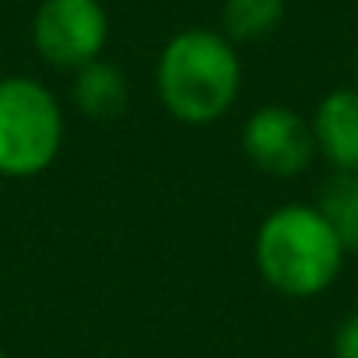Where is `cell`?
Masks as SVG:
<instances>
[{
	"label": "cell",
	"mask_w": 358,
	"mask_h": 358,
	"mask_svg": "<svg viewBox=\"0 0 358 358\" xmlns=\"http://www.w3.org/2000/svg\"><path fill=\"white\" fill-rule=\"evenodd\" d=\"M344 246L316 204H278L253 236V264L267 288L285 299H316L344 271Z\"/></svg>",
	"instance_id": "obj_1"
},
{
	"label": "cell",
	"mask_w": 358,
	"mask_h": 358,
	"mask_svg": "<svg viewBox=\"0 0 358 358\" xmlns=\"http://www.w3.org/2000/svg\"><path fill=\"white\" fill-rule=\"evenodd\" d=\"M155 88L172 120L187 127L218 123L232 113L243 88L239 53L215 29L176 32L158 53Z\"/></svg>",
	"instance_id": "obj_2"
},
{
	"label": "cell",
	"mask_w": 358,
	"mask_h": 358,
	"mask_svg": "<svg viewBox=\"0 0 358 358\" xmlns=\"http://www.w3.org/2000/svg\"><path fill=\"white\" fill-rule=\"evenodd\" d=\"M64 109L57 95L25 74L0 78V179H36L64 148Z\"/></svg>",
	"instance_id": "obj_3"
},
{
	"label": "cell",
	"mask_w": 358,
	"mask_h": 358,
	"mask_svg": "<svg viewBox=\"0 0 358 358\" xmlns=\"http://www.w3.org/2000/svg\"><path fill=\"white\" fill-rule=\"evenodd\" d=\"M36 53L60 71H81L102 60L109 43V15L102 0H43L32 18Z\"/></svg>",
	"instance_id": "obj_4"
},
{
	"label": "cell",
	"mask_w": 358,
	"mask_h": 358,
	"mask_svg": "<svg viewBox=\"0 0 358 358\" xmlns=\"http://www.w3.org/2000/svg\"><path fill=\"white\" fill-rule=\"evenodd\" d=\"M246 162L271 179H295L316 162L313 127L292 106H260L239 134Z\"/></svg>",
	"instance_id": "obj_5"
},
{
	"label": "cell",
	"mask_w": 358,
	"mask_h": 358,
	"mask_svg": "<svg viewBox=\"0 0 358 358\" xmlns=\"http://www.w3.org/2000/svg\"><path fill=\"white\" fill-rule=\"evenodd\" d=\"M316 158L334 172H358V88H334L316 102L309 120Z\"/></svg>",
	"instance_id": "obj_6"
},
{
	"label": "cell",
	"mask_w": 358,
	"mask_h": 358,
	"mask_svg": "<svg viewBox=\"0 0 358 358\" xmlns=\"http://www.w3.org/2000/svg\"><path fill=\"white\" fill-rule=\"evenodd\" d=\"M71 102L85 120L95 123H109L120 120L130 106V81L127 74L109 64V60H92L81 71H74V85H71Z\"/></svg>",
	"instance_id": "obj_7"
},
{
	"label": "cell",
	"mask_w": 358,
	"mask_h": 358,
	"mask_svg": "<svg viewBox=\"0 0 358 358\" xmlns=\"http://www.w3.org/2000/svg\"><path fill=\"white\" fill-rule=\"evenodd\" d=\"M313 204L330 222L344 253H358V172H330Z\"/></svg>",
	"instance_id": "obj_8"
},
{
	"label": "cell",
	"mask_w": 358,
	"mask_h": 358,
	"mask_svg": "<svg viewBox=\"0 0 358 358\" xmlns=\"http://www.w3.org/2000/svg\"><path fill=\"white\" fill-rule=\"evenodd\" d=\"M285 18V0H225L222 8V36L236 43L267 39Z\"/></svg>",
	"instance_id": "obj_9"
},
{
	"label": "cell",
	"mask_w": 358,
	"mask_h": 358,
	"mask_svg": "<svg viewBox=\"0 0 358 358\" xmlns=\"http://www.w3.org/2000/svg\"><path fill=\"white\" fill-rule=\"evenodd\" d=\"M330 355L334 358H358V309L337 323V330L330 337Z\"/></svg>",
	"instance_id": "obj_10"
},
{
	"label": "cell",
	"mask_w": 358,
	"mask_h": 358,
	"mask_svg": "<svg viewBox=\"0 0 358 358\" xmlns=\"http://www.w3.org/2000/svg\"><path fill=\"white\" fill-rule=\"evenodd\" d=\"M0 358H8V351H4V348H0Z\"/></svg>",
	"instance_id": "obj_11"
},
{
	"label": "cell",
	"mask_w": 358,
	"mask_h": 358,
	"mask_svg": "<svg viewBox=\"0 0 358 358\" xmlns=\"http://www.w3.org/2000/svg\"><path fill=\"white\" fill-rule=\"evenodd\" d=\"M0 183H4V179H0Z\"/></svg>",
	"instance_id": "obj_12"
}]
</instances>
